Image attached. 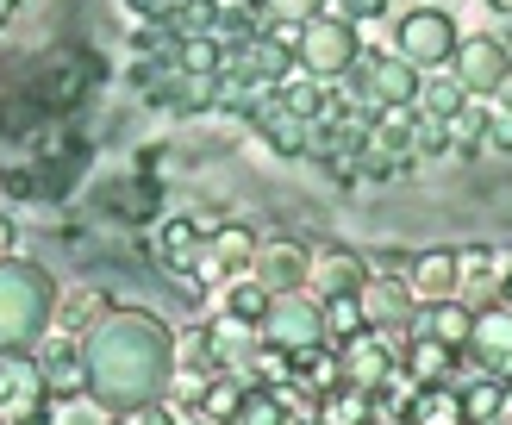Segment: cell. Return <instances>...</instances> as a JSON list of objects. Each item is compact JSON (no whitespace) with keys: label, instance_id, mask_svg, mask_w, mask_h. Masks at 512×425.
<instances>
[{"label":"cell","instance_id":"cell-39","mask_svg":"<svg viewBox=\"0 0 512 425\" xmlns=\"http://www.w3.org/2000/svg\"><path fill=\"white\" fill-rule=\"evenodd\" d=\"M338 7L350 13V25H356V19H375V13H388V7H381V0H338Z\"/></svg>","mask_w":512,"mask_h":425},{"label":"cell","instance_id":"cell-17","mask_svg":"<svg viewBox=\"0 0 512 425\" xmlns=\"http://www.w3.org/2000/svg\"><path fill=\"white\" fill-rule=\"evenodd\" d=\"M406 275H413V288L419 300H456V288H463V263H456V250H425V257L406 263Z\"/></svg>","mask_w":512,"mask_h":425},{"label":"cell","instance_id":"cell-23","mask_svg":"<svg viewBox=\"0 0 512 425\" xmlns=\"http://www.w3.org/2000/svg\"><path fill=\"white\" fill-rule=\"evenodd\" d=\"M313 419H319V425H369V419H375V400H369L363 388H344V382H338V388L325 394V413H313Z\"/></svg>","mask_w":512,"mask_h":425},{"label":"cell","instance_id":"cell-11","mask_svg":"<svg viewBox=\"0 0 512 425\" xmlns=\"http://www.w3.org/2000/svg\"><path fill=\"white\" fill-rule=\"evenodd\" d=\"M450 75H456V88L463 94H494L506 75H512V50L500 44V38H463L450 50Z\"/></svg>","mask_w":512,"mask_h":425},{"label":"cell","instance_id":"cell-28","mask_svg":"<svg viewBox=\"0 0 512 425\" xmlns=\"http://www.w3.org/2000/svg\"><path fill=\"white\" fill-rule=\"evenodd\" d=\"M488 113H494V107H475V100H463V107L444 119V138L469 157V150H481V138H488Z\"/></svg>","mask_w":512,"mask_h":425},{"label":"cell","instance_id":"cell-25","mask_svg":"<svg viewBox=\"0 0 512 425\" xmlns=\"http://www.w3.org/2000/svg\"><path fill=\"white\" fill-rule=\"evenodd\" d=\"M288 382H306V388H338V357H331L325 344L294 350V357H288Z\"/></svg>","mask_w":512,"mask_h":425},{"label":"cell","instance_id":"cell-37","mask_svg":"<svg viewBox=\"0 0 512 425\" xmlns=\"http://www.w3.org/2000/svg\"><path fill=\"white\" fill-rule=\"evenodd\" d=\"M119 425H175V413L169 407H157V400H144V407H125V419Z\"/></svg>","mask_w":512,"mask_h":425},{"label":"cell","instance_id":"cell-21","mask_svg":"<svg viewBox=\"0 0 512 425\" xmlns=\"http://www.w3.org/2000/svg\"><path fill=\"white\" fill-rule=\"evenodd\" d=\"M406 425H463V394L444 388V382H431L419 400H413V413H406Z\"/></svg>","mask_w":512,"mask_h":425},{"label":"cell","instance_id":"cell-1","mask_svg":"<svg viewBox=\"0 0 512 425\" xmlns=\"http://www.w3.org/2000/svg\"><path fill=\"white\" fill-rule=\"evenodd\" d=\"M169 369H175V338H169V325L150 319V313H113V319H100L82 344L88 394L100 407H119V413L157 400Z\"/></svg>","mask_w":512,"mask_h":425},{"label":"cell","instance_id":"cell-24","mask_svg":"<svg viewBox=\"0 0 512 425\" xmlns=\"http://www.w3.org/2000/svg\"><path fill=\"white\" fill-rule=\"evenodd\" d=\"M512 413V394H506V382H475L469 394H463V419H475V425H500Z\"/></svg>","mask_w":512,"mask_h":425},{"label":"cell","instance_id":"cell-26","mask_svg":"<svg viewBox=\"0 0 512 425\" xmlns=\"http://www.w3.org/2000/svg\"><path fill=\"white\" fill-rule=\"evenodd\" d=\"M244 394H250V382H238V375L200 382V413H207V419H219V425H232V413L244 407Z\"/></svg>","mask_w":512,"mask_h":425},{"label":"cell","instance_id":"cell-40","mask_svg":"<svg viewBox=\"0 0 512 425\" xmlns=\"http://www.w3.org/2000/svg\"><path fill=\"white\" fill-rule=\"evenodd\" d=\"M494 100H500V113H512V75H506V82L494 88Z\"/></svg>","mask_w":512,"mask_h":425},{"label":"cell","instance_id":"cell-3","mask_svg":"<svg viewBox=\"0 0 512 425\" xmlns=\"http://www.w3.org/2000/svg\"><path fill=\"white\" fill-rule=\"evenodd\" d=\"M363 57V38H356V25L338 19V13H319L300 25V44H294V63L306 75H319V82H338V75H350V63Z\"/></svg>","mask_w":512,"mask_h":425},{"label":"cell","instance_id":"cell-43","mask_svg":"<svg viewBox=\"0 0 512 425\" xmlns=\"http://www.w3.org/2000/svg\"><path fill=\"white\" fill-rule=\"evenodd\" d=\"M500 307H512V269H506V282H500Z\"/></svg>","mask_w":512,"mask_h":425},{"label":"cell","instance_id":"cell-33","mask_svg":"<svg viewBox=\"0 0 512 425\" xmlns=\"http://www.w3.org/2000/svg\"><path fill=\"white\" fill-rule=\"evenodd\" d=\"M406 369H413V382H444V375H450V350L438 344V338H419L413 344V363H406Z\"/></svg>","mask_w":512,"mask_h":425},{"label":"cell","instance_id":"cell-16","mask_svg":"<svg viewBox=\"0 0 512 425\" xmlns=\"http://www.w3.org/2000/svg\"><path fill=\"white\" fill-rule=\"evenodd\" d=\"M356 307H363V325L388 332V325H400L413 313V288H400V275H375V282L356 288Z\"/></svg>","mask_w":512,"mask_h":425},{"label":"cell","instance_id":"cell-42","mask_svg":"<svg viewBox=\"0 0 512 425\" xmlns=\"http://www.w3.org/2000/svg\"><path fill=\"white\" fill-rule=\"evenodd\" d=\"M13 250V219H0V257Z\"/></svg>","mask_w":512,"mask_h":425},{"label":"cell","instance_id":"cell-44","mask_svg":"<svg viewBox=\"0 0 512 425\" xmlns=\"http://www.w3.org/2000/svg\"><path fill=\"white\" fill-rule=\"evenodd\" d=\"M13 7H19V0H0V19H7V13H13Z\"/></svg>","mask_w":512,"mask_h":425},{"label":"cell","instance_id":"cell-4","mask_svg":"<svg viewBox=\"0 0 512 425\" xmlns=\"http://www.w3.org/2000/svg\"><path fill=\"white\" fill-rule=\"evenodd\" d=\"M263 344H275V350H313V344H325V300H313V294H269V313H263Z\"/></svg>","mask_w":512,"mask_h":425},{"label":"cell","instance_id":"cell-36","mask_svg":"<svg viewBox=\"0 0 512 425\" xmlns=\"http://www.w3.org/2000/svg\"><path fill=\"white\" fill-rule=\"evenodd\" d=\"M182 357H188V369H194V375H213V369H219V363H213V344H207V332H194Z\"/></svg>","mask_w":512,"mask_h":425},{"label":"cell","instance_id":"cell-2","mask_svg":"<svg viewBox=\"0 0 512 425\" xmlns=\"http://www.w3.org/2000/svg\"><path fill=\"white\" fill-rule=\"evenodd\" d=\"M50 275L38 263L0 257V350H25L50 325Z\"/></svg>","mask_w":512,"mask_h":425},{"label":"cell","instance_id":"cell-5","mask_svg":"<svg viewBox=\"0 0 512 425\" xmlns=\"http://www.w3.org/2000/svg\"><path fill=\"white\" fill-rule=\"evenodd\" d=\"M288 75H294V57H288V50H281L275 38H263V32H250V38H238V50H225L219 82L263 94V88H281Z\"/></svg>","mask_w":512,"mask_h":425},{"label":"cell","instance_id":"cell-38","mask_svg":"<svg viewBox=\"0 0 512 425\" xmlns=\"http://www.w3.org/2000/svg\"><path fill=\"white\" fill-rule=\"evenodd\" d=\"M481 144H494V150H512V113H488V138H481Z\"/></svg>","mask_w":512,"mask_h":425},{"label":"cell","instance_id":"cell-41","mask_svg":"<svg viewBox=\"0 0 512 425\" xmlns=\"http://www.w3.org/2000/svg\"><path fill=\"white\" fill-rule=\"evenodd\" d=\"M175 425H219V419H207V413H175Z\"/></svg>","mask_w":512,"mask_h":425},{"label":"cell","instance_id":"cell-6","mask_svg":"<svg viewBox=\"0 0 512 425\" xmlns=\"http://www.w3.org/2000/svg\"><path fill=\"white\" fill-rule=\"evenodd\" d=\"M350 82L369 107H413L419 100V69L400 63V57H381V50H363L350 63Z\"/></svg>","mask_w":512,"mask_h":425},{"label":"cell","instance_id":"cell-34","mask_svg":"<svg viewBox=\"0 0 512 425\" xmlns=\"http://www.w3.org/2000/svg\"><path fill=\"white\" fill-rule=\"evenodd\" d=\"M325 332H338V338L363 332V307H356V294H338V300H325Z\"/></svg>","mask_w":512,"mask_h":425},{"label":"cell","instance_id":"cell-7","mask_svg":"<svg viewBox=\"0 0 512 425\" xmlns=\"http://www.w3.org/2000/svg\"><path fill=\"white\" fill-rule=\"evenodd\" d=\"M88 88H94V57H88V50H57V57L32 75V107L38 113H63Z\"/></svg>","mask_w":512,"mask_h":425},{"label":"cell","instance_id":"cell-29","mask_svg":"<svg viewBox=\"0 0 512 425\" xmlns=\"http://www.w3.org/2000/svg\"><path fill=\"white\" fill-rule=\"evenodd\" d=\"M38 425H113V419L94 394H63V400H50V413Z\"/></svg>","mask_w":512,"mask_h":425},{"label":"cell","instance_id":"cell-30","mask_svg":"<svg viewBox=\"0 0 512 425\" xmlns=\"http://www.w3.org/2000/svg\"><path fill=\"white\" fill-rule=\"evenodd\" d=\"M225 313L244 319V325H263V313H269L263 282H256V275H250V282H232V288H225Z\"/></svg>","mask_w":512,"mask_h":425},{"label":"cell","instance_id":"cell-45","mask_svg":"<svg viewBox=\"0 0 512 425\" xmlns=\"http://www.w3.org/2000/svg\"><path fill=\"white\" fill-rule=\"evenodd\" d=\"M494 7H500V13H512V0H494Z\"/></svg>","mask_w":512,"mask_h":425},{"label":"cell","instance_id":"cell-18","mask_svg":"<svg viewBox=\"0 0 512 425\" xmlns=\"http://www.w3.org/2000/svg\"><path fill=\"white\" fill-rule=\"evenodd\" d=\"M250 275L263 282V294H294L306 282V250L300 244H269L250 257Z\"/></svg>","mask_w":512,"mask_h":425},{"label":"cell","instance_id":"cell-22","mask_svg":"<svg viewBox=\"0 0 512 425\" xmlns=\"http://www.w3.org/2000/svg\"><path fill=\"white\" fill-rule=\"evenodd\" d=\"M200 244H207V232H200V219H169L163 232H157V250H163V263H169V269H188Z\"/></svg>","mask_w":512,"mask_h":425},{"label":"cell","instance_id":"cell-35","mask_svg":"<svg viewBox=\"0 0 512 425\" xmlns=\"http://www.w3.org/2000/svg\"><path fill=\"white\" fill-rule=\"evenodd\" d=\"M263 13H275V19H294V25H306V19H319V13H325V0H263Z\"/></svg>","mask_w":512,"mask_h":425},{"label":"cell","instance_id":"cell-20","mask_svg":"<svg viewBox=\"0 0 512 425\" xmlns=\"http://www.w3.org/2000/svg\"><path fill=\"white\" fill-rule=\"evenodd\" d=\"M207 344H213V363H250V325L232 319V313H213L207 319Z\"/></svg>","mask_w":512,"mask_h":425},{"label":"cell","instance_id":"cell-19","mask_svg":"<svg viewBox=\"0 0 512 425\" xmlns=\"http://www.w3.org/2000/svg\"><path fill=\"white\" fill-rule=\"evenodd\" d=\"M475 332V313L469 307H456V300H431V313H425V338H438L444 350H463Z\"/></svg>","mask_w":512,"mask_h":425},{"label":"cell","instance_id":"cell-15","mask_svg":"<svg viewBox=\"0 0 512 425\" xmlns=\"http://www.w3.org/2000/svg\"><path fill=\"white\" fill-rule=\"evenodd\" d=\"M363 288V257L350 250H325V257H306V294L313 300H338Z\"/></svg>","mask_w":512,"mask_h":425},{"label":"cell","instance_id":"cell-12","mask_svg":"<svg viewBox=\"0 0 512 425\" xmlns=\"http://www.w3.org/2000/svg\"><path fill=\"white\" fill-rule=\"evenodd\" d=\"M469 357L494 375V382H512V307H494V313H481L475 319V332H469Z\"/></svg>","mask_w":512,"mask_h":425},{"label":"cell","instance_id":"cell-8","mask_svg":"<svg viewBox=\"0 0 512 425\" xmlns=\"http://www.w3.org/2000/svg\"><path fill=\"white\" fill-rule=\"evenodd\" d=\"M394 44H400V50H394L400 63L431 69V63H450V50H456V25H450L444 7H413V13L400 19V38H394Z\"/></svg>","mask_w":512,"mask_h":425},{"label":"cell","instance_id":"cell-14","mask_svg":"<svg viewBox=\"0 0 512 425\" xmlns=\"http://www.w3.org/2000/svg\"><path fill=\"white\" fill-rule=\"evenodd\" d=\"M32 363H38V375H44V394H50V400L88 388V375H82V344H69V338H44Z\"/></svg>","mask_w":512,"mask_h":425},{"label":"cell","instance_id":"cell-9","mask_svg":"<svg viewBox=\"0 0 512 425\" xmlns=\"http://www.w3.org/2000/svg\"><path fill=\"white\" fill-rule=\"evenodd\" d=\"M388 375H394V350H388V338H381L375 325L338 338V382H344V388L375 394V388H388Z\"/></svg>","mask_w":512,"mask_h":425},{"label":"cell","instance_id":"cell-27","mask_svg":"<svg viewBox=\"0 0 512 425\" xmlns=\"http://www.w3.org/2000/svg\"><path fill=\"white\" fill-rule=\"evenodd\" d=\"M232 425H294V407H288L275 388H250L244 407L232 413Z\"/></svg>","mask_w":512,"mask_h":425},{"label":"cell","instance_id":"cell-32","mask_svg":"<svg viewBox=\"0 0 512 425\" xmlns=\"http://www.w3.org/2000/svg\"><path fill=\"white\" fill-rule=\"evenodd\" d=\"M463 88H456V75H438V82H419V107H425V119H450L456 107H463Z\"/></svg>","mask_w":512,"mask_h":425},{"label":"cell","instance_id":"cell-13","mask_svg":"<svg viewBox=\"0 0 512 425\" xmlns=\"http://www.w3.org/2000/svg\"><path fill=\"white\" fill-rule=\"evenodd\" d=\"M250 125L263 132L281 157H294V150H306V125L288 113V100H281V88H263V94H250Z\"/></svg>","mask_w":512,"mask_h":425},{"label":"cell","instance_id":"cell-10","mask_svg":"<svg viewBox=\"0 0 512 425\" xmlns=\"http://www.w3.org/2000/svg\"><path fill=\"white\" fill-rule=\"evenodd\" d=\"M44 375L25 350H0V425H19V419H38L44 413Z\"/></svg>","mask_w":512,"mask_h":425},{"label":"cell","instance_id":"cell-31","mask_svg":"<svg viewBox=\"0 0 512 425\" xmlns=\"http://www.w3.org/2000/svg\"><path fill=\"white\" fill-rule=\"evenodd\" d=\"M207 250H213V257H219L225 269H244V263L256 257V238L244 232V225H219V232L207 238Z\"/></svg>","mask_w":512,"mask_h":425}]
</instances>
